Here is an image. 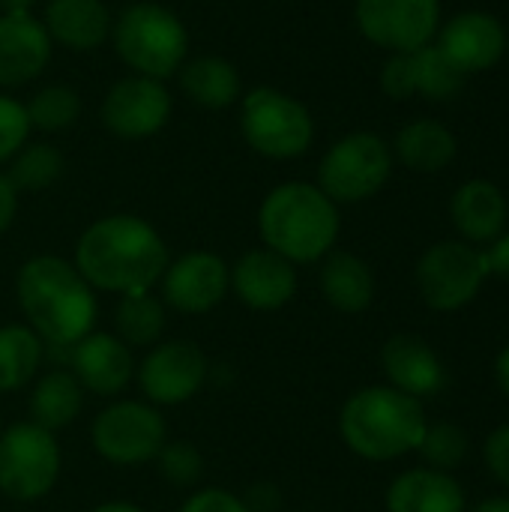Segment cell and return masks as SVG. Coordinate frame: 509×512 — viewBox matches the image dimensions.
<instances>
[{"mask_svg":"<svg viewBox=\"0 0 509 512\" xmlns=\"http://www.w3.org/2000/svg\"><path fill=\"white\" fill-rule=\"evenodd\" d=\"M168 249L153 225L138 216H108L93 222L75 249V270L87 285L117 294L147 291L162 279Z\"/></svg>","mask_w":509,"mask_h":512,"instance_id":"obj_1","label":"cell"},{"mask_svg":"<svg viewBox=\"0 0 509 512\" xmlns=\"http://www.w3.org/2000/svg\"><path fill=\"white\" fill-rule=\"evenodd\" d=\"M18 303L33 330L54 348H72L96 318V300L84 276L63 258H33L18 273Z\"/></svg>","mask_w":509,"mask_h":512,"instance_id":"obj_2","label":"cell"},{"mask_svg":"<svg viewBox=\"0 0 509 512\" xmlns=\"http://www.w3.org/2000/svg\"><path fill=\"white\" fill-rule=\"evenodd\" d=\"M258 228L267 249L291 264H309L330 255L339 237V210L312 183H282L264 198Z\"/></svg>","mask_w":509,"mask_h":512,"instance_id":"obj_3","label":"cell"},{"mask_svg":"<svg viewBox=\"0 0 509 512\" xmlns=\"http://www.w3.org/2000/svg\"><path fill=\"white\" fill-rule=\"evenodd\" d=\"M426 426L420 399L396 387H366L354 393L339 417L345 444L372 462H390L417 450Z\"/></svg>","mask_w":509,"mask_h":512,"instance_id":"obj_4","label":"cell"},{"mask_svg":"<svg viewBox=\"0 0 509 512\" xmlns=\"http://www.w3.org/2000/svg\"><path fill=\"white\" fill-rule=\"evenodd\" d=\"M114 51L135 75L168 78L186 63L189 33L183 21L159 3H135L111 27Z\"/></svg>","mask_w":509,"mask_h":512,"instance_id":"obj_5","label":"cell"},{"mask_svg":"<svg viewBox=\"0 0 509 512\" xmlns=\"http://www.w3.org/2000/svg\"><path fill=\"white\" fill-rule=\"evenodd\" d=\"M393 171V150L375 132L339 138L318 165V189L336 204H357L384 189Z\"/></svg>","mask_w":509,"mask_h":512,"instance_id":"obj_6","label":"cell"},{"mask_svg":"<svg viewBox=\"0 0 509 512\" xmlns=\"http://www.w3.org/2000/svg\"><path fill=\"white\" fill-rule=\"evenodd\" d=\"M240 129L249 147L270 159H294L306 153L315 138V120L309 108L276 87H258L246 93Z\"/></svg>","mask_w":509,"mask_h":512,"instance_id":"obj_7","label":"cell"},{"mask_svg":"<svg viewBox=\"0 0 509 512\" xmlns=\"http://www.w3.org/2000/svg\"><path fill=\"white\" fill-rule=\"evenodd\" d=\"M489 267L480 249L465 240H441L417 264V288L429 309L456 312L477 300Z\"/></svg>","mask_w":509,"mask_h":512,"instance_id":"obj_8","label":"cell"},{"mask_svg":"<svg viewBox=\"0 0 509 512\" xmlns=\"http://www.w3.org/2000/svg\"><path fill=\"white\" fill-rule=\"evenodd\" d=\"M60 471V453L51 432L36 423H15L0 435V489L15 501L42 498Z\"/></svg>","mask_w":509,"mask_h":512,"instance_id":"obj_9","label":"cell"},{"mask_svg":"<svg viewBox=\"0 0 509 512\" xmlns=\"http://www.w3.org/2000/svg\"><path fill=\"white\" fill-rule=\"evenodd\" d=\"M354 18L372 45L411 54L438 36L441 0H357Z\"/></svg>","mask_w":509,"mask_h":512,"instance_id":"obj_10","label":"cell"},{"mask_svg":"<svg viewBox=\"0 0 509 512\" xmlns=\"http://www.w3.org/2000/svg\"><path fill=\"white\" fill-rule=\"evenodd\" d=\"M93 447L114 465H141L165 447V420L141 402L111 405L93 423Z\"/></svg>","mask_w":509,"mask_h":512,"instance_id":"obj_11","label":"cell"},{"mask_svg":"<svg viewBox=\"0 0 509 512\" xmlns=\"http://www.w3.org/2000/svg\"><path fill=\"white\" fill-rule=\"evenodd\" d=\"M168 117H171V93L165 90L162 81L147 75L120 78L102 102V120L120 138L156 135L168 123Z\"/></svg>","mask_w":509,"mask_h":512,"instance_id":"obj_12","label":"cell"},{"mask_svg":"<svg viewBox=\"0 0 509 512\" xmlns=\"http://www.w3.org/2000/svg\"><path fill=\"white\" fill-rule=\"evenodd\" d=\"M204 378L207 360L189 342H168L153 348L138 369L141 390L156 405H180L192 399L201 390Z\"/></svg>","mask_w":509,"mask_h":512,"instance_id":"obj_13","label":"cell"},{"mask_svg":"<svg viewBox=\"0 0 509 512\" xmlns=\"http://www.w3.org/2000/svg\"><path fill=\"white\" fill-rule=\"evenodd\" d=\"M465 75L492 69L507 51V30L498 15L483 9H465L453 15L435 42Z\"/></svg>","mask_w":509,"mask_h":512,"instance_id":"obj_14","label":"cell"},{"mask_svg":"<svg viewBox=\"0 0 509 512\" xmlns=\"http://www.w3.org/2000/svg\"><path fill=\"white\" fill-rule=\"evenodd\" d=\"M231 285L225 261L213 252H189L177 258L162 273V294L180 312H207L213 309Z\"/></svg>","mask_w":509,"mask_h":512,"instance_id":"obj_15","label":"cell"},{"mask_svg":"<svg viewBox=\"0 0 509 512\" xmlns=\"http://www.w3.org/2000/svg\"><path fill=\"white\" fill-rule=\"evenodd\" d=\"M51 60V36L30 12L0 15V87L33 81Z\"/></svg>","mask_w":509,"mask_h":512,"instance_id":"obj_16","label":"cell"},{"mask_svg":"<svg viewBox=\"0 0 509 512\" xmlns=\"http://www.w3.org/2000/svg\"><path fill=\"white\" fill-rule=\"evenodd\" d=\"M384 372L390 384L414 399L438 396L447 387V369L432 345L414 333H399L384 345Z\"/></svg>","mask_w":509,"mask_h":512,"instance_id":"obj_17","label":"cell"},{"mask_svg":"<svg viewBox=\"0 0 509 512\" xmlns=\"http://www.w3.org/2000/svg\"><path fill=\"white\" fill-rule=\"evenodd\" d=\"M231 285L246 306L279 309L294 297L297 273L294 264L273 249H252L231 270Z\"/></svg>","mask_w":509,"mask_h":512,"instance_id":"obj_18","label":"cell"},{"mask_svg":"<svg viewBox=\"0 0 509 512\" xmlns=\"http://www.w3.org/2000/svg\"><path fill=\"white\" fill-rule=\"evenodd\" d=\"M69 363L75 369V381L99 396L120 393L132 378V354L129 348L108 333H87L72 345Z\"/></svg>","mask_w":509,"mask_h":512,"instance_id":"obj_19","label":"cell"},{"mask_svg":"<svg viewBox=\"0 0 509 512\" xmlns=\"http://www.w3.org/2000/svg\"><path fill=\"white\" fill-rule=\"evenodd\" d=\"M450 216L465 243H492L507 225V198L492 180H468L450 201Z\"/></svg>","mask_w":509,"mask_h":512,"instance_id":"obj_20","label":"cell"},{"mask_svg":"<svg viewBox=\"0 0 509 512\" xmlns=\"http://www.w3.org/2000/svg\"><path fill=\"white\" fill-rule=\"evenodd\" d=\"M387 512H468V504L462 486L450 474L417 468L393 480Z\"/></svg>","mask_w":509,"mask_h":512,"instance_id":"obj_21","label":"cell"},{"mask_svg":"<svg viewBox=\"0 0 509 512\" xmlns=\"http://www.w3.org/2000/svg\"><path fill=\"white\" fill-rule=\"evenodd\" d=\"M42 24L54 42L72 51H93L111 33V15L102 0H51Z\"/></svg>","mask_w":509,"mask_h":512,"instance_id":"obj_22","label":"cell"},{"mask_svg":"<svg viewBox=\"0 0 509 512\" xmlns=\"http://www.w3.org/2000/svg\"><path fill=\"white\" fill-rule=\"evenodd\" d=\"M393 150L405 168L420 171V174H435V171H444L456 159L459 144H456L453 129H447L444 123L414 120L399 129Z\"/></svg>","mask_w":509,"mask_h":512,"instance_id":"obj_23","label":"cell"},{"mask_svg":"<svg viewBox=\"0 0 509 512\" xmlns=\"http://www.w3.org/2000/svg\"><path fill=\"white\" fill-rule=\"evenodd\" d=\"M321 291L339 312H363L375 300V276L369 264L351 252H330L321 267Z\"/></svg>","mask_w":509,"mask_h":512,"instance_id":"obj_24","label":"cell"},{"mask_svg":"<svg viewBox=\"0 0 509 512\" xmlns=\"http://www.w3.org/2000/svg\"><path fill=\"white\" fill-rule=\"evenodd\" d=\"M180 87L204 108H228L240 96V75L222 57H195L180 66Z\"/></svg>","mask_w":509,"mask_h":512,"instance_id":"obj_25","label":"cell"},{"mask_svg":"<svg viewBox=\"0 0 509 512\" xmlns=\"http://www.w3.org/2000/svg\"><path fill=\"white\" fill-rule=\"evenodd\" d=\"M78 411H81V384L75 381V375L63 369L48 372L30 396L33 423L45 432L63 429L66 423L75 420Z\"/></svg>","mask_w":509,"mask_h":512,"instance_id":"obj_26","label":"cell"},{"mask_svg":"<svg viewBox=\"0 0 509 512\" xmlns=\"http://www.w3.org/2000/svg\"><path fill=\"white\" fill-rule=\"evenodd\" d=\"M42 360V342L27 327H3L0 330V393L21 390Z\"/></svg>","mask_w":509,"mask_h":512,"instance_id":"obj_27","label":"cell"},{"mask_svg":"<svg viewBox=\"0 0 509 512\" xmlns=\"http://www.w3.org/2000/svg\"><path fill=\"white\" fill-rule=\"evenodd\" d=\"M411 60H414V87L420 96L432 102H447L462 93L468 75L435 42L423 45L420 51H411Z\"/></svg>","mask_w":509,"mask_h":512,"instance_id":"obj_28","label":"cell"},{"mask_svg":"<svg viewBox=\"0 0 509 512\" xmlns=\"http://www.w3.org/2000/svg\"><path fill=\"white\" fill-rule=\"evenodd\" d=\"M165 327V309L147 291L123 294L117 306V333L126 345H153Z\"/></svg>","mask_w":509,"mask_h":512,"instance_id":"obj_29","label":"cell"},{"mask_svg":"<svg viewBox=\"0 0 509 512\" xmlns=\"http://www.w3.org/2000/svg\"><path fill=\"white\" fill-rule=\"evenodd\" d=\"M63 174V156L51 144H27L15 153V162L9 168V183L24 192H36L51 186Z\"/></svg>","mask_w":509,"mask_h":512,"instance_id":"obj_30","label":"cell"},{"mask_svg":"<svg viewBox=\"0 0 509 512\" xmlns=\"http://www.w3.org/2000/svg\"><path fill=\"white\" fill-rule=\"evenodd\" d=\"M81 111V99L72 87L66 84H51V87H42L30 105H27V117H30V126H39L45 132H57V129H66L75 123Z\"/></svg>","mask_w":509,"mask_h":512,"instance_id":"obj_31","label":"cell"},{"mask_svg":"<svg viewBox=\"0 0 509 512\" xmlns=\"http://www.w3.org/2000/svg\"><path fill=\"white\" fill-rule=\"evenodd\" d=\"M417 450L432 471L450 474L468 459V435H465V429H459L453 423L426 426V435Z\"/></svg>","mask_w":509,"mask_h":512,"instance_id":"obj_32","label":"cell"},{"mask_svg":"<svg viewBox=\"0 0 509 512\" xmlns=\"http://www.w3.org/2000/svg\"><path fill=\"white\" fill-rule=\"evenodd\" d=\"M30 135V117L27 105H21L12 96H0V162L15 156Z\"/></svg>","mask_w":509,"mask_h":512,"instance_id":"obj_33","label":"cell"},{"mask_svg":"<svg viewBox=\"0 0 509 512\" xmlns=\"http://www.w3.org/2000/svg\"><path fill=\"white\" fill-rule=\"evenodd\" d=\"M159 468H162L165 480H171L177 486H189L201 474V456L189 444H165L159 450Z\"/></svg>","mask_w":509,"mask_h":512,"instance_id":"obj_34","label":"cell"},{"mask_svg":"<svg viewBox=\"0 0 509 512\" xmlns=\"http://www.w3.org/2000/svg\"><path fill=\"white\" fill-rule=\"evenodd\" d=\"M381 87L390 99H408L417 93L414 87V60L411 54H393L381 69Z\"/></svg>","mask_w":509,"mask_h":512,"instance_id":"obj_35","label":"cell"},{"mask_svg":"<svg viewBox=\"0 0 509 512\" xmlns=\"http://www.w3.org/2000/svg\"><path fill=\"white\" fill-rule=\"evenodd\" d=\"M180 512H249L246 504L231 495V492H222V489H204L198 495H192L183 510Z\"/></svg>","mask_w":509,"mask_h":512,"instance_id":"obj_36","label":"cell"},{"mask_svg":"<svg viewBox=\"0 0 509 512\" xmlns=\"http://www.w3.org/2000/svg\"><path fill=\"white\" fill-rule=\"evenodd\" d=\"M483 456H486V465H489V471L495 474V480L509 486V426L495 429V432L486 438Z\"/></svg>","mask_w":509,"mask_h":512,"instance_id":"obj_37","label":"cell"},{"mask_svg":"<svg viewBox=\"0 0 509 512\" xmlns=\"http://www.w3.org/2000/svg\"><path fill=\"white\" fill-rule=\"evenodd\" d=\"M486 258V267H489V276H501L509 279V234H498L489 249L483 252Z\"/></svg>","mask_w":509,"mask_h":512,"instance_id":"obj_38","label":"cell"},{"mask_svg":"<svg viewBox=\"0 0 509 512\" xmlns=\"http://www.w3.org/2000/svg\"><path fill=\"white\" fill-rule=\"evenodd\" d=\"M243 504L249 512H276L282 504V495L276 486H252Z\"/></svg>","mask_w":509,"mask_h":512,"instance_id":"obj_39","label":"cell"},{"mask_svg":"<svg viewBox=\"0 0 509 512\" xmlns=\"http://www.w3.org/2000/svg\"><path fill=\"white\" fill-rule=\"evenodd\" d=\"M15 204H18V192L15 186L9 183L6 174H0V234L9 228L12 216H15Z\"/></svg>","mask_w":509,"mask_h":512,"instance_id":"obj_40","label":"cell"},{"mask_svg":"<svg viewBox=\"0 0 509 512\" xmlns=\"http://www.w3.org/2000/svg\"><path fill=\"white\" fill-rule=\"evenodd\" d=\"M495 378H498V387L501 393L509 399V345L498 354V363H495Z\"/></svg>","mask_w":509,"mask_h":512,"instance_id":"obj_41","label":"cell"},{"mask_svg":"<svg viewBox=\"0 0 509 512\" xmlns=\"http://www.w3.org/2000/svg\"><path fill=\"white\" fill-rule=\"evenodd\" d=\"M471 512H509V498H489V501L477 504Z\"/></svg>","mask_w":509,"mask_h":512,"instance_id":"obj_42","label":"cell"},{"mask_svg":"<svg viewBox=\"0 0 509 512\" xmlns=\"http://www.w3.org/2000/svg\"><path fill=\"white\" fill-rule=\"evenodd\" d=\"M33 3H36V0H0V9H3L6 15H12V12H30Z\"/></svg>","mask_w":509,"mask_h":512,"instance_id":"obj_43","label":"cell"},{"mask_svg":"<svg viewBox=\"0 0 509 512\" xmlns=\"http://www.w3.org/2000/svg\"><path fill=\"white\" fill-rule=\"evenodd\" d=\"M93 512H141L138 507H132V504H102V507H96Z\"/></svg>","mask_w":509,"mask_h":512,"instance_id":"obj_44","label":"cell"}]
</instances>
